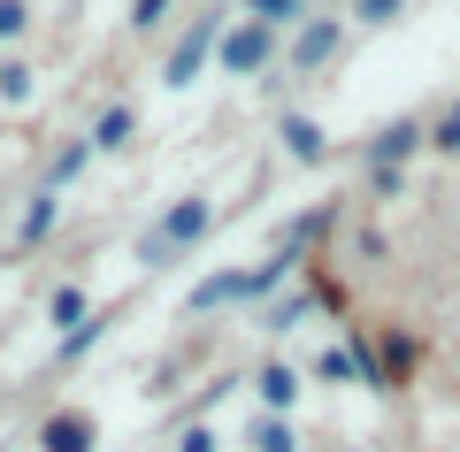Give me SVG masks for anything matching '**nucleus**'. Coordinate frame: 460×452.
<instances>
[{
    "label": "nucleus",
    "mask_w": 460,
    "mask_h": 452,
    "mask_svg": "<svg viewBox=\"0 0 460 452\" xmlns=\"http://www.w3.org/2000/svg\"><path fill=\"white\" fill-rule=\"evenodd\" d=\"M253 452H292V430H284V421H261V430H253Z\"/></svg>",
    "instance_id": "nucleus-10"
},
{
    "label": "nucleus",
    "mask_w": 460,
    "mask_h": 452,
    "mask_svg": "<svg viewBox=\"0 0 460 452\" xmlns=\"http://www.w3.org/2000/svg\"><path fill=\"white\" fill-rule=\"evenodd\" d=\"M199 230H208V199H177L169 223H162V245H184V238H199Z\"/></svg>",
    "instance_id": "nucleus-3"
},
{
    "label": "nucleus",
    "mask_w": 460,
    "mask_h": 452,
    "mask_svg": "<svg viewBox=\"0 0 460 452\" xmlns=\"http://www.w3.org/2000/svg\"><path fill=\"white\" fill-rule=\"evenodd\" d=\"M184 452H215V437H208V430H192V437H184Z\"/></svg>",
    "instance_id": "nucleus-17"
},
{
    "label": "nucleus",
    "mask_w": 460,
    "mask_h": 452,
    "mask_svg": "<svg viewBox=\"0 0 460 452\" xmlns=\"http://www.w3.org/2000/svg\"><path fill=\"white\" fill-rule=\"evenodd\" d=\"M292 8H299V0H253V16H261V23H277V16H292Z\"/></svg>",
    "instance_id": "nucleus-14"
},
{
    "label": "nucleus",
    "mask_w": 460,
    "mask_h": 452,
    "mask_svg": "<svg viewBox=\"0 0 460 452\" xmlns=\"http://www.w3.org/2000/svg\"><path fill=\"white\" fill-rule=\"evenodd\" d=\"M261 62H269V23H238V31L223 39V69L246 77V69H261Z\"/></svg>",
    "instance_id": "nucleus-1"
},
{
    "label": "nucleus",
    "mask_w": 460,
    "mask_h": 452,
    "mask_svg": "<svg viewBox=\"0 0 460 452\" xmlns=\"http://www.w3.org/2000/svg\"><path fill=\"white\" fill-rule=\"evenodd\" d=\"M47 223H54V199H31V215H23V238H39Z\"/></svg>",
    "instance_id": "nucleus-13"
},
{
    "label": "nucleus",
    "mask_w": 460,
    "mask_h": 452,
    "mask_svg": "<svg viewBox=\"0 0 460 452\" xmlns=\"http://www.w3.org/2000/svg\"><path fill=\"white\" fill-rule=\"evenodd\" d=\"M414 138H422L414 123H392V130H376V138H368V162H376V169H392V154H407Z\"/></svg>",
    "instance_id": "nucleus-5"
},
{
    "label": "nucleus",
    "mask_w": 460,
    "mask_h": 452,
    "mask_svg": "<svg viewBox=\"0 0 460 452\" xmlns=\"http://www.w3.org/2000/svg\"><path fill=\"white\" fill-rule=\"evenodd\" d=\"M284 146H292L299 162H314V154H323V130H314L307 115H284Z\"/></svg>",
    "instance_id": "nucleus-7"
},
{
    "label": "nucleus",
    "mask_w": 460,
    "mask_h": 452,
    "mask_svg": "<svg viewBox=\"0 0 460 452\" xmlns=\"http://www.w3.org/2000/svg\"><path fill=\"white\" fill-rule=\"evenodd\" d=\"M361 16H368V23H392V16H399V0H361Z\"/></svg>",
    "instance_id": "nucleus-15"
},
{
    "label": "nucleus",
    "mask_w": 460,
    "mask_h": 452,
    "mask_svg": "<svg viewBox=\"0 0 460 452\" xmlns=\"http://www.w3.org/2000/svg\"><path fill=\"white\" fill-rule=\"evenodd\" d=\"M47 452H93V430H84L77 414H54L47 421Z\"/></svg>",
    "instance_id": "nucleus-4"
},
{
    "label": "nucleus",
    "mask_w": 460,
    "mask_h": 452,
    "mask_svg": "<svg viewBox=\"0 0 460 452\" xmlns=\"http://www.w3.org/2000/svg\"><path fill=\"white\" fill-rule=\"evenodd\" d=\"M330 47H338V23H307V31H299V47H292V62H299V69H314Z\"/></svg>",
    "instance_id": "nucleus-6"
},
{
    "label": "nucleus",
    "mask_w": 460,
    "mask_h": 452,
    "mask_svg": "<svg viewBox=\"0 0 460 452\" xmlns=\"http://www.w3.org/2000/svg\"><path fill=\"white\" fill-rule=\"evenodd\" d=\"M23 23H31V8H23V0H0V39H16Z\"/></svg>",
    "instance_id": "nucleus-11"
},
{
    "label": "nucleus",
    "mask_w": 460,
    "mask_h": 452,
    "mask_svg": "<svg viewBox=\"0 0 460 452\" xmlns=\"http://www.w3.org/2000/svg\"><path fill=\"white\" fill-rule=\"evenodd\" d=\"M123 138H131V115H123V108H108V115L93 123V146H123Z\"/></svg>",
    "instance_id": "nucleus-9"
},
{
    "label": "nucleus",
    "mask_w": 460,
    "mask_h": 452,
    "mask_svg": "<svg viewBox=\"0 0 460 452\" xmlns=\"http://www.w3.org/2000/svg\"><path fill=\"white\" fill-rule=\"evenodd\" d=\"M215 47V16L208 23H192V31L177 39V54H169V84H192V69H199V54Z\"/></svg>",
    "instance_id": "nucleus-2"
},
{
    "label": "nucleus",
    "mask_w": 460,
    "mask_h": 452,
    "mask_svg": "<svg viewBox=\"0 0 460 452\" xmlns=\"http://www.w3.org/2000/svg\"><path fill=\"white\" fill-rule=\"evenodd\" d=\"M0 93H8V100H23V93H31V69H23V62H8V69H0Z\"/></svg>",
    "instance_id": "nucleus-12"
},
{
    "label": "nucleus",
    "mask_w": 460,
    "mask_h": 452,
    "mask_svg": "<svg viewBox=\"0 0 460 452\" xmlns=\"http://www.w3.org/2000/svg\"><path fill=\"white\" fill-rule=\"evenodd\" d=\"M162 8L169 0H138V23H162Z\"/></svg>",
    "instance_id": "nucleus-16"
},
{
    "label": "nucleus",
    "mask_w": 460,
    "mask_h": 452,
    "mask_svg": "<svg viewBox=\"0 0 460 452\" xmlns=\"http://www.w3.org/2000/svg\"><path fill=\"white\" fill-rule=\"evenodd\" d=\"M253 391H261L269 406H292V391H299V376H292V368H261V376H253Z\"/></svg>",
    "instance_id": "nucleus-8"
}]
</instances>
